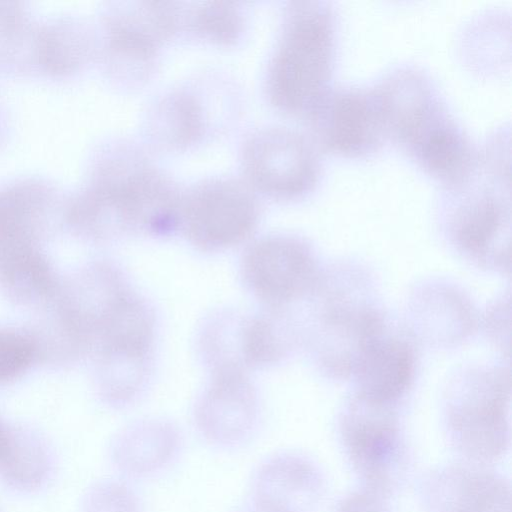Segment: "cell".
<instances>
[{"mask_svg":"<svg viewBox=\"0 0 512 512\" xmlns=\"http://www.w3.org/2000/svg\"><path fill=\"white\" fill-rule=\"evenodd\" d=\"M338 39V15L331 2L287 4L280 41L267 75V94L276 108L306 115L331 86Z\"/></svg>","mask_w":512,"mask_h":512,"instance_id":"cell-1","label":"cell"},{"mask_svg":"<svg viewBox=\"0 0 512 512\" xmlns=\"http://www.w3.org/2000/svg\"><path fill=\"white\" fill-rule=\"evenodd\" d=\"M84 193L95 219L114 238L166 235L180 227L182 194L133 150L108 156Z\"/></svg>","mask_w":512,"mask_h":512,"instance_id":"cell-2","label":"cell"},{"mask_svg":"<svg viewBox=\"0 0 512 512\" xmlns=\"http://www.w3.org/2000/svg\"><path fill=\"white\" fill-rule=\"evenodd\" d=\"M442 192L446 225L457 247L482 265L509 269L510 164L479 150L473 173Z\"/></svg>","mask_w":512,"mask_h":512,"instance_id":"cell-3","label":"cell"},{"mask_svg":"<svg viewBox=\"0 0 512 512\" xmlns=\"http://www.w3.org/2000/svg\"><path fill=\"white\" fill-rule=\"evenodd\" d=\"M305 117L320 151L366 157L388 141L373 85H331Z\"/></svg>","mask_w":512,"mask_h":512,"instance_id":"cell-4","label":"cell"},{"mask_svg":"<svg viewBox=\"0 0 512 512\" xmlns=\"http://www.w3.org/2000/svg\"><path fill=\"white\" fill-rule=\"evenodd\" d=\"M258 218V203L248 184L213 179L182 196L179 229L197 249L216 252L246 241Z\"/></svg>","mask_w":512,"mask_h":512,"instance_id":"cell-5","label":"cell"},{"mask_svg":"<svg viewBox=\"0 0 512 512\" xmlns=\"http://www.w3.org/2000/svg\"><path fill=\"white\" fill-rule=\"evenodd\" d=\"M388 140L409 155L454 116L430 74L400 64L373 84Z\"/></svg>","mask_w":512,"mask_h":512,"instance_id":"cell-6","label":"cell"},{"mask_svg":"<svg viewBox=\"0 0 512 512\" xmlns=\"http://www.w3.org/2000/svg\"><path fill=\"white\" fill-rule=\"evenodd\" d=\"M318 148L302 133L286 127L266 128L244 144L242 164L250 187L278 199L309 194L321 174Z\"/></svg>","mask_w":512,"mask_h":512,"instance_id":"cell-7","label":"cell"},{"mask_svg":"<svg viewBox=\"0 0 512 512\" xmlns=\"http://www.w3.org/2000/svg\"><path fill=\"white\" fill-rule=\"evenodd\" d=\"M240 270L245 286L266 308H287L314 293L320 282L311 247L289 235L253 242L243 254Z\"/></svg>","mask_w":512,"mask_h":512,"instance_id":"cell-8","label":"cell"},{"mask_svg":"<svg viewBox=\"0 0 512 512\" xmlns=\"http://www.w3.org/2000/svg\"><path fill=\"white\" fill-rule=\"evenodd\" d=\"M461 384V394L449 410L456 440L471 456L495 457L507 440L509 372L503 368L469 372Z\"/></svg>","mask_w":512,"mask_h":512,"instance_id":"cell-9","label":"cell"},{"mask_svg":"<svg viewBox=\"0 0 512 512\" xmlns=\"http://www.w3.org/2000/svg\"><path fill=\"white\" fill-rule=\"evenodd\" d=\"M179 23V8L173 2L117 3L105 17L111 64L127 73L151 70L158 48Z\"/></svg>","mask_w":512,"mask_h":512,"instance_id":"cell-10","label":"cell"},{"mask_svg":"<svg viewBox=\"0 0 512 512\" xmlns=\"http://www.w3.org/2000/svg\"><path fill=\"white\" fill-rule=\"evenodd\" d=\"M320 315L317 357L325 372L351 376L366 343L384 326L379 310L339 295L327 300Z\"/></svg>","mask_w":512,"mask_h":512,"instance_id":"cell-11","label":"cell"},{"mask_svg":"<svg viewBox=\"0 0 512 512\" xmlns=\"http://www.w3.org/2000/svg\"><path fill=\"white\" fill-rule=\"evenodd\" d=\"M386 330L385 325L367 342L351 376L357 395L392 405L411 386L416 361L410 342Z\"/></svg>","mask_w":512,"mask_h":512,"instance_id":"cell-12","label":"cell"},{"mask_svg":"<svg viewBox=\"0 0 512 512\" xmlns=\"http://www.w3.org/2000/svg\"><path fill=\"white\" fill-rule=\"evenodd\" d=\"M257 398L246 373H216L196 404V420L203 433L218 442H235L251 429Z\"/></svg>","mask_w":512,"mask_h":512,"instance_id":"cell-13","label":"cell"},{"mask_svg":"<svg viewBox=\"0 0 512 512\" xmlns=\"http://www.w3.org/2000/svg\"><path fill=\"white\" fill-rule=\"evenodd\" d=\"M392 405L357 394L343 419V434L353 462L368 477L380 478L396 451L397 426Z\"/></svg>","mask_w":512,"mask_h":512,"instance_id":"cell-14","label":"cell"},{"mask_svg":"<svg viewBox=\"0 0 512 512\" xmlns=\"http://www.w3.org/2000/svg\"><path fill=\"white\" fill-rule=\"evenodd\" d=\"M0 195V273L28 262L40 255L39 233L44 212L30 193L15 190Z\"/></svg>","mask_w":512,"mask_h":512,"instance_id":"cell-15","label":"cell"},{"mask_svg":"<svg viewBox=\"0 0 512 512\" xmlns=\"http://www.w3.org/2000/svg\"><path fill=\"white\" fill-rule=\"evenodd\" d=\"M148 136L160 147L179 149L192 144L203 130L202 110L195 98L174 92L159 100L147 117Z\"/></svg>","mask_w":512,"mask_h":512,"instance_id":"cell-16","label":"cell"},{"mask_svg":"<svg viewBox=\"0 0 512 512\" xmlns=\"http://www.w3.org/2000/svg\"><path fill=\"white\" fill-rule=\"evenodd\" d=\"M296 332L286 308H266L245 316L243 349L248 368L275 364L285 358L296 341Z\"/></svg>","mask_w":512,"mask_h":512,"instance_id":"cell-17","label":"cell"},{"mask_svg":"<svg viewBox=\"0 0 512 512\" xmlns=\"http://www.w3.org/2000/svg\"><path fill=\"white\" fill-rule=\"evenodd\" d=\"M244 318L232 311H222L203 324L199 349L211 374L247 373L243 350Z\"/></svg>","mask_w":512,"mask_h":512,"instance_id":"cell-18","label":"cell"},{"mask_svg":"<svg viewBox=\"0 0 512 512\" xmlns=\"http://www.w3.org/2000/svg\"><path fill=\"white\" fill-rule=\"evenodd\" d=\"M175 437L173 428L162 422L134 426L121 439L122 465L136 473L161 465L173 451Z\"/></svg>","mask_w":512,"mask_h":512,"instance_id":"cell-19","label":"cell"},{"mask_svg":"<svg viewBox=\"0 0 512 512\" xmlns=\"http://www.w3.org/2000/svg\"><path fill=\"white\" fill-rule=\"evenodd\" d=\"M465 472V471H464ZM452 490L450 498L451 512H504L505 489L500 481L487 475L463 471L449 475Z\"/></svg>","mask_w":512,"mask_h":512,"instance_id":"cell-20","label":"cell"},{"mask_svg":"<svg viewBox=\"0 0 512 512\" xmlns=\"http://www.w3.org/2000/svg\"><path fill=\"white\" fill-rule=\"evenodd\" d=\"M45 454L38 444H22L0 420V473L16 485L34 486L46 471Z\"/></svg>","mask_w":512,"mask_h":512,"instance_id":"cell-21","label":"cell"},{"mask_svg":"<svg viewBox=\"0 0 512 512\" xmlns=\"http://www.w3.org/2000/svg\"><path fill=\"white\" fill-rule=\"evenodd\" d=\"M243 17L232 2H208L193 9L188 25L200 38L218 45L234 43L242 33Z\"/></svg>","mask_w":512,"mask_h":512,"instance_id":"cell-22","label":"cell"},{"mask_svg":"<svg viewBox=\"0 0 512 512\" xmlns=\"http://www.w3.org/2000/svg\"><path fill=\"white\" fill-rule=\"evenodd\" d=\"M39 353L38 340L30 333L0 327V384L23 374Z\"/></svg>","mask_w":512,"mask_h":512,"instance_id":"cell-23","label":"cell"},{"mask_svg":"<svg viewBox=\"0 0 512 512\" xmlns=\"http://www.w3.org/2000/svg\"><path fill=\"white\" fill-rule=\"evenodd\" d=\"M341 512H381L376 506L365 497H356L351 499L343 506Z\"/></svg>","mask_w":512,"mask_h":512,"instance_id":"cell-24","label":"cell"},{"mask_svg":"<svg viewBox=\"0 0 512 512\" xmlns=\"http://www.w3.org/2000/svg\"><path fill=\"white\" fill-rule=\"evenodd\" d=\"M244 512H290L265 501L254 499L253 504L246 508Z\"/></svg>","mask_w":512,"mask_h":512,"instance_id":"cell-25","label":"cell"}]
</instances>
